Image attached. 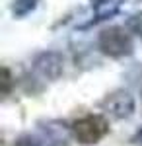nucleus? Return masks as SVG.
Here are the masks:
<instances>
[{
    "label": "nucleus",
    "instance_id": "nucleus-5",
    "mask_svg": "<svg viewBox=\"0 0 142 146\" xmlns=\"http://www.w3.org/2000/svg\"><path fill=\"white\" fill-rule=\"evenodd\" d=\"M39 6V0H12V14L14 18H25Z\"/></svg>",
    "mask_w": 142,
    "mask_h": 146
},
{
    "label": "nucleus",
    "instance_id": "nucleus-2",
    "mask_svg": "<svg viewBox=\"0 0 142 146\" xmlns=\"http://www.w3.org/2000/svg\"><path fill=\"white\" fill-rule=\"evenodd\" d=\"M72 135L82 146L98 144L109 133V121L103 115H86L72 123Z\"/></svg>",
    "mask_w": 142,
    "mask_h": 146
},
{
    "label": "nucleus",
    "instance_id": "nucleus-6",
    "mask_svg": "<svg viewBox=\"0 0 142 146\" xmlns=\"http://www.w3.org/2000/svg\"><path fill=\"white\" fill-rule=\"evenodd\" d=\"M127 29H129V33H132V35H136V37L142 39V12H136V14L129 16Z\"/></svg>",
    "mask_w": 142,
    "mask_h": 146
},
{
    "label": "nucleus",
    "instance_id": "nucleus-8",
    "mask_svg": "<svg viewBox=\"0 0 142 146\" xmlns=\"http://www.w3.org/2000/svg\"><path fill=\"white\" fill-rule=\"evenodd\" d=\"M10 86H12V74H10V70L4 66L2 68V94H8Z\"/></svg>",
    "mask_w": 142,
    "mask_h": 146
},
{
    "label": "nucleus",
    "instance_id": "nucleus-7",
    "mask_svg": "<svg viewBox=\"0 0 142 146\" xmlns=\"http://www.w3.org/2000/svg\"><path fill=\"white\" fill-rule=\"evenodd\" d=\"M14 146H45L43 138H39V136H33V135H22L16 138V142Z\"/></svg>",
    "mask_w": 142,
    "mask_h": 146
},
{
    "label": "nucleus",
    "instance_id": "nucleus-3",
    "mask_svg": "<svg viewBox=\"0 0 142 146\" xmlns=\"http://www.w3.org/2000/svg\"><path fill=\"white\" fill-rule=\"evenodd\" d=\"M62 68H64V58L56 51H45L33 60V70L45 80H56L62 74Z\"/></svg>",
    "mask_w": 142,
    "mask_h": 146
},
{
    "label": "nucleus",
    "instance_id": "nucleus-4",
    "mask_svg": "<svg viewBox=\"0 0 142 146\" xmlns=\"http://www.w3.org/2000/svg\"><path fill=\"white\" fill-rule=\"evenodd\" d=\"M103 107L117 119H129L134 113V100L129 92H115L103 101Z\"/></svg>",
    "mask_w": 142,
    "mask_h": 146
},
{
    "label": "nucleus",
    "instance_id": "nucleus-1",
    "mask_svg": "<svg viewBox=\"0 0 142 146\" xmlns=\"http://www.w3.org/2000/svg\"><path fill=\"white\" fill-rule=\"evenodd\" d=\"M98 47L103 55L111 56V58H123V56L132 55V51H134L129 29L119 27V25L105 27L98 37Z\"/></svg>",
    "mask_w": 142,
    "mask_h": 146
},
{
    "label": "nucleus",
    "instance_id": "nucleus-9",
    "mask_svg": "<svg viewBox=\"0 0 142 146\" xmlns=\"http://www.w3.org/2000/svg\"><path fill=\"white\" fill-rule=\"evenodd\" d=\"M131 144H132V146H142V127L131 136Z\"/></svg>",
    "mask_w": 142,
    "mask_h": 146
},
{
    "label": "nucleus",
    "instance_id": "nucleus-10",
    "mask_svg": "<svg viewBox=\"0 0 142 146\" xmlns=\"http://www.w3.org/2000/svg\"><path fill=\"white\" fill-rule=\"evenodd\" d=\"M105 2H107V0H92V6H94V8H99V6L105 4Z\"/></svg>",
    "mask_w": 142,
    "mask_h": 146
}]
</instances>
